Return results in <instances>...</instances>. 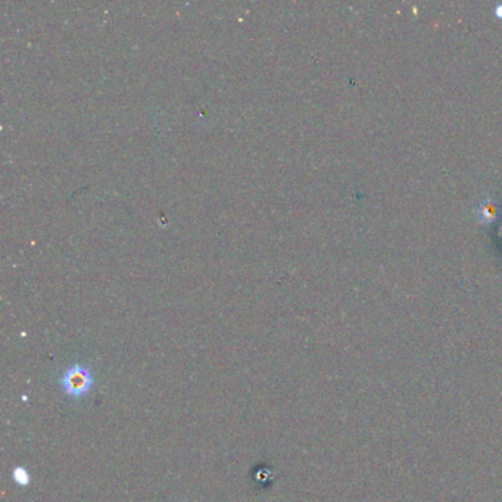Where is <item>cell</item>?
Masks as SVG:
<instances>
[{
	"label": "cell",
	"instance_id": "cell-2",
	"mask_svg": "<svg viewBox=\"0 0 502 502\" xmlns=\"http://www.w3.org/2000/svg\"><path fill=\"white\" fill-rule=\"evenodd\" d=\"M12 480L14 482L21 486V488H27L31 483V476L28 473V470L23 466H16L12 470Z\"/></svg>",
	"mask_w": 502,
	"mask_h": 502
},
{
	"label": "cell",
	"instance_id": "cell-1",
	"mask_svg": "<svg viewBox=\"0 0 502 502\" xmlns=\"http://www.w3.org/2000/svg\"><path fill=\"white\" fill-rule=\"evenodd\" d=\"M59 383L62 392L68 398L81 399L92 392L95 379L89 367L77 362L65 368Z\"/></svg>",
	"mask_w": 502,
	"mask_h": 502
}]
</instances>
